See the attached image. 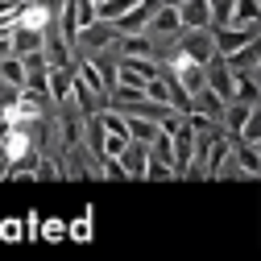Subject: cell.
I'll use <instances>...</instances> for the list:
<instances>
[{"instance_id": "277c9868", "label": "cell", "mask_w": 261, "mask_h": 261, "mask_svg": "<svg viewBox=\"0 0 261 261\" xmlns=\"http://www.w3.org/2000/svg\"><path fill=\"white\" fill-rule=\"evenodd\" d=\"M253 38H257V25H224V29H212L216 54H232V50H241V46L253 42Z\"/></svg>"}, {"instance_id": "3957f363", "label": "cell", "mask_w": 261, "mask_h": 261, "mask_svg": "<svg viewBox=\"0 0 261 261\" xmlns=\"http://www.w3.org/2000/svg\"><path fill=\"white\" fill-rule=\"evenodd\" d=\"M158 5H162V0H137L124 17L112 21V29H116V34H145V25H149V17L158 13Z\"/></svg>"}, {"instance_id": "e0dca14e", "label": "cell", "mask_w": 261, "mask_h": 261, "mask_svg": "<svg viewBox=\"0 0 261 261\" xmlns=\"http://www.w3.org/2000/svg\"><path fill=\"white\" fill-rule=\"evenodd\" d=\"M145 100L166 104V108H170V91H166V83H162V79H149V83H145Z\"/></svg>"}, {"instance_id": "5bb4252c", "label": "cell", "mask_w": 261, "mask_h": 261, "mask_svg": "<svg viewBox=\"0 0 261 261\" xmlns=\"http://www.w3.org/2000/svg\"><path fill=\"white\" fill-rule=\"evenodd\" d=\"M133 5H137V0H95V21H116Z\"/></svg>"}, {"instance_id": "6da1fadb", "label": "cell", "mask_w": 261, "mask_h": 261, "mask_svg": "<svg viewBox=\"0 0 261 261\" xmlns=\"http://www.w3.org/2000/svg\"><path fill=\"white\" fill-rule=\"evenodd\" d=\"M174 54L203 67V62L216 54V46H212V29H182V34L174 38Z\"/></svg>"}, {"instance_id": "52a82bcc", "label": "cell", "mask_w": 261, "mask_h": 261, "mask_svg": "<svg viewBox=\"0 0 261 261\" xmlns=\"http://www.w3.org/2000/svg\"><path fill=\"white\" fill-rule=\"evenodd\" d=\"M178 9V21L182 29H212V13H207V0H182Z\"/></svg>"}, {"instance_id": "ba28073f", "label": "cell", "mask_w": 261, "mask_h": 261, "mask_svg": "<svg viewBox=\"0 0 261 261\" xmlns=\"http://www.w3.org/2000/svg\"><path fill=\"white\" fill-rule=\"evenodd\" d=\"M120 166H124V174L128 178H145V162H149V149L141 145V141H128L124 149H120Z\"/></svg>"}, {"instance_id": "8992f818", "label": "cell", "mask_w": 261, "mask_h": 261, "mask_svg": "<svg viewBox=\"0 0 261 261\" xmlns=\"http://www.w3.org/2000/svg\"><path fill=\"white\" fill-rule=\"evenodd\" d=\"M71 83H75V62L71 67H50L46 71V91L54 104H67L71 100Z\"/></svg>"}, {"instance_id": "8fae6325", "label": "cell", "mask_w": 261, "mask_h": 261, "mask_svg": "<svg viewBox=\"0 0 261 261\" xmlns=\"http://www.w3.org/2000/svg\"><path fill=\"white\" fill-rule=\"evenodd\" d=\"M42 50V29H25V25H13V54H34Z\"/></svg>"}, {"instance_id": "d6986e66", "label": "cell", "mask_w": 261, "mask_h": 261, "mask_svg": "<svg viewBox=\"0 0 261 261\" xmlns=\"http://www.w3.org/2000/svg\"><path fill=\"white\" fill-rule=\"evenodd\" d=\"M13 54V38H0V58H9Z\"/></svg>"}, {"instance_id": "9a60e30c", "label": "cell", "mask_w": 261, "mask_h": 261, "mask_svg": "<svg viewBox=\"0 0 261 261\" xmlns=\"http://www.w3.org/2000/svg\"><path fill=\"white\" fill-rule=\"evenodd\" d=\"M257 17H261L257 0H232V21L228 25H257Z\"/></svg>"}, {"instance_id": "7a4b0ae2", "label": "cell", "mask_w": 261, "mask_h": 261, "mask_svg": "<svg viewBox=\"0 0 261 261\" xmlns=\"http://www.w3.org/2000/svg\"><path fill=\"white\" fill-rule=\"evenodd\" d=\"M120 34L112 29V21H91L79 29V38H75V54H95V50H108Z\"/></svg>"}, {"instance_id": "2e32d148", "label": "cell", "mask_w": 261, "mask_h": 261, "mask_svg": "<svg viewBox=\"0 0 261 261\" xmlns=\"http://www.w3.org/2000/svg\"><path fill=\"white\" fill-rule=\"evenodd\" d=\"M145 149H149V158H153V162H166V166L174 162V145H170V137L162 133V128H158V137H153ZM170 174H174V170H170Z\"/></svg>"}, {"instance_id": "9c48e42d", "label": "cell", "mask_w": 261, "mask_h": 261, "mask_svg": "<svg viewBox=\"0 0 261 261\" xmlns=\"http://www.w3.org/2000/svg\"><path fill=\"white\" fill-rule=\"evenodd\" d=\"M228 137H232V162H237V166H241V174H261V158H257V145H249V141H241L237 133H228Z\"/></svg>"}, {"instance_id": "30bf717a", "label": "cell", "mask_w": 261, "mask_h": 261, "mask_svg": "<svg viewBox=\"0 0 261 261\" xmlns=\"http://www.w3.org/2000/svg\"><path fill=\"white\" fill-rule=\"evenodd\" d=\"M220 58H224V67H228V71H253V67H257V58H261V42L253 38V42H245L241 50L220 54Z\"/></svg>"}, {"instance_id": "ac0fdd59", "label": "cell", "mask_w": 261, "mask_h": 261, "mask_svg": "<svg viewBox=\"0 0 261 261\" xmlns=\"http://www.w3.org/2000/svg\"><path fill=\"white\" fill-rule=\"evenodd\" d=\"M145 178H174V174H170L166 162H153V158H149V162H145Z\"/></svg>"}, {"instance_id": "7c38bea8", "label": "cell", "mask_w": 261, "mask_h": 261, "mask_svg": "<svg viewBox=\"0 0 261 261\" xmlns=\"http://www.w3.org/2000/svg\"><path fill=\"white\" fill-rule=\"evenodd\" d=\"M124 128H128V141H141V145H149L158 137V124L141 120V116H124Z\"/></svg>"}, {"instance_id": "5b68a950", "label": "cell", "mask_w": 261, "mask_h": 261, "mask_svg": "<svg viewBox=\"0 0 261 261\" xmlns=\"http://www.w3.org/2000/svg\"><path fill=\"white\" fill-rule=\"evenodd\" d=\"M178 34H182L178 9L158 5V13H153V17H149V25H145V38H178Z\"/></svg>"}, {"instance_id": "4fadbf2b", "label": "cell", "mask_w": 261, "mask_h": 261, "mask_svg": "<svg viewBox=\"0 0 261 261\" xmlns=\"http://www.w3.org/2000/svg\"><path fill=\"white\" fill-rule=\"evenodd\" d=\"M0 83H9V87H25V67H21V58H17V54L0 58Z\"/></svg>"}]
</instances>
